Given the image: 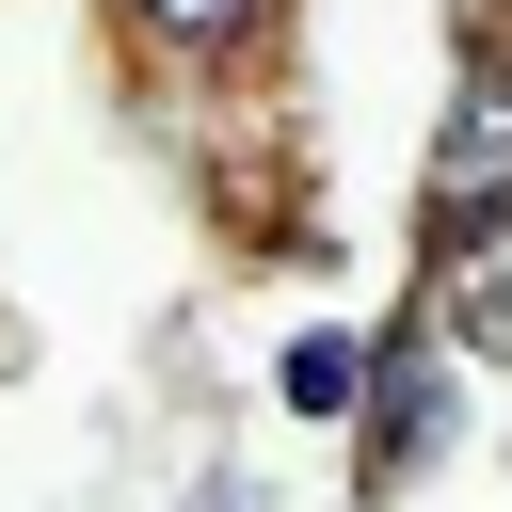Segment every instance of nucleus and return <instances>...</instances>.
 <instances>
[{"label":"nucleus","instance_id":"obj_1","mask_svg":"<svg viewBox=\"0 0 512 512\" xmlns=\"http://www.w3.org/2000/svg\"><path fill=\"white\" fill-rule=\"evenodd\" d=\"M496 192H512V80L480 64L448 96V128H432V208H496Z\"/></svg>","mask_w":512,"mask_h":512},{"label":"nucleus","instance_id":"obj_2","mask_svg":"<svg viewBox=\"0 0 512 512\" xmlns=\"http://www.w3.org/2000/svg\"><path fill=\"white\" fill-rule=\"evenodd\" d=\"M448 336H464V352H512V224H480V240L448 256Z\"/></svg>","mask_w":512,"mask_h":512},{"label":"nucleus","instance_id":"obj_3","mask_svg":"<svg viewBox=\"0 0 512 512\" xmlns=\"http://www.w3.org/2000/svg\"><path fill=\"white\" fill-rule=\"evenodd\" d=\"M288 400H304V416H352V400H368L352 336H304V352H288Z\"/></svg>","mask_w":512,"mask_h":512},{"label":"nucleus","instance_id":"obj_4","mask_svg":"<svg viewBox=\"0 0 512 512\" xmlns=\"http://www.w3.org/2000/svg\"><path fill=\"white\" fill-rule=\"evenodd\" d=\"M144 16H160V32H192V48H208V32H240V0H144Z\"/></svg>","mask_w":512,"mask_h":512}]
</instances>
